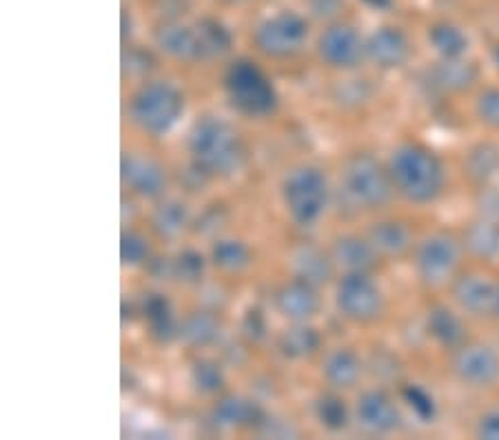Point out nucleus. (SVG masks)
Masks as SVG:
<instances>
[{"label":"nucleus","mask_w":499,"mask_h":440,"mask_svg":"<svg viewBox=\"0 0 499 440\" xmlns=\"http://www.w3.org/2000/svg\"><path fill=\"white\" fill-rule=\"evenodd\" d=\"M368 241L384 258H404L413 250V232L402 220H380L371 225Z\"/></svg>","instance_id":"20"},{"label":"nucleus","mask_w":499,"mask_h":440,"mask_svg":"<svg viewBox=\"0 0 499 440\" xmlns=\"http://www.w3.org/2000/svg\"><path fill=\"white\" fill-rule=\"evenodd\" d=\"M151 225L158 236L176 238L189 225V209L180 200H162L151 214Z\"/></svg>","instance_id":"33"},{"label":"nucleus","mask_w":499,"mask_h":440,"mask_svg":"<svg viewBox=\"0 0 499 440\" xmlns=\"http://www.w3.org/2000/svg\"><path fill=\"white\" fill-rule=\"evenodd\" d=\"M464 250L479 261L493 262L499 258V220L477 216L464 229Z\"/></svg>","instance_id":"24"},{"label":"nucleus","mask_w":499,"mask_h":440,"mask_svg":"<svg viewBox=\"0 0 499 440\" xmlns=\"http://www.w3.org/2000/svg\"><path fill=\"white\" fill-rule=\"evenodd\" d=\"M475 114L484 125L499 132V87H486L477 94Z\"/></svg>","instance_id":"39"},{"label":"nucleus","mask_w":499,"mask_h":440,"mask_svg":"<svg viewBox=\"0 0 499 440\" xmlns=\"http://www.w3.org/2000/svg\"><path fill=\"white\" fill-rule=\"evenodd\" d=\"M156 45L176 60H185V63L203 60L200 59L198 33L194 27H186L177 21L160 23V27L156 30Z\"/></svg>","instance_id":"17"},{"label":"nucleus","mask_w":499,"mask_h":440,"mask_svg":"<svg viewBox=\"0 0 499 440\" xmlns=\"http://www.w3.org/2000/svg\"><path fill=\"white\" fill-rule=\"evenodd\" d=\"M335 305L347 320L367 325L382 316L384 296L368 271H347L335 289Z\"/></svg>","instance_id":"9"},{"label":"nucleus","mask_w":499,"mask_h":440,"mask_svg":"<svg viewBox=\"0 0 499 440\" xmlns=\"http://www.w3.org/2000/svg\"><path fill=\"white\" fill-rule=\"evenodd\" d=\"M367 59L384 71L400 69L411 59V41L400 27H380L367 38Z\"/></svg>","instance_id":"13"},{"label":"nucleus","mask_w":499,"mask_h":440,"mask_svg":"<svg viewBox=\"0 0 499 440\" xmlns=\"http://www.w3.org/2000/svg\"><path fill=\"white\" fill-rule=\"evenodd\" d=\"M242 332L244 336H249L251 341H262L267 336V318L265 314L258 307L249 309L247 316L242 320Z\"/></svg>","instance_id":"43"},{"label":"nucleus","mask_w":499,"mask_h":440,"mask_svg":"<svg viewBox=\"0 0 499 440\" xmlns=\"http://www.w3.org/2000/svg\"><path fill=\"white\" fill-rule=\"evenodd\" d=\"M222 3H242V0H222Z\"/></svg>","instance_id":"49"},{"label":"nucleus","mask_w":499,"mask_h":440,"mask_svg":"<svg viewBox=\"0 0 499 440\" xmlns=\"http://www.w3.org/2000/svg\"><path fill=\"white\" fill-rule=\"evenodd\" d=\"M426 329L431 338L444 349H459L467 343V325L453 309L435 305L426 316Z\"/></svg>","instance_id":"22"},{"label":"nucleus","mask_w":499,"mask_h":440,"mask_svg":"<svg viewBox=\"0 0 499 440\" xmlns=\"http://www.w3.org/2000/svg\"><path fill=\"white\" fill-rule=\"evenodd\" d=\"M475 434H477L479 438L499 440V409H491L486 411V414L479 416Z\"/></svg>","instance_id":"44"},{"label":"nucleus","mask_w":499,"mask_h":440,"mask_svg":"<svg viewBox=\"0 0 499 440\" xmlns=\"http://www.w3.org/2000/svg\"><path fill=\"white\" fill-rule=\"evenodd\" d=\"M333 256H326L322 250L313 245H302L291 253V267L295 276L306 279L313 285H322L333 276Z\"/></svg>","instance_id":"26"},{"label":"nucleus","mask_w":499,"mask_h":440,"mask_svg":"<svg viewBox=\"0 0 499 440\" xmlns=\"http://www.w3.org/2000/svg\"><path fill=\"white\" fill-rule=\"evenodd\" d=\"M142 314L149 325V332L160 343H169L180 336V325H177L174 307L169 298L162 294H147L142 298Z\"/></svg>","instance_id":"23"},{"label":"nucleus","mask_w":499,"mask_h":440,"mask_svg":"<svg viewBox=\"0 0 499 440\" xmlns=\"http://www.w3.org/2000/svg\"><path fill=\"white\" fill-rule=\"evenodd\" d=\"M211 261L227 274H240L251 265L253 253L251 247L240 238H218L211 247Z\"/></svg>","instance_id":"28"},{"label":"nucleus","mask_w":499,"mask_h":440,"mask_svg":"<svg viewBox=\"0 0 499 440\" xmlns=\"http://www.w3.org/2000/svg\"><path fill=\"white\" fill-rule=\"evenodd\" d=\"M402 400L413 409V414L422 420V423H431L438 414V405L435 399L424 390L422 385H404L402 387Z\"/></svg>","instance_id":"37"},{"label":"nucleus","mask_w":499,"mask_h":440,"mask_svg":"<svg viewBox=\"0 0 499 440\" xmlns=\"http://www.w3.org/2000/svg\"><path fill=\"white\" fill-rule=\"evenodd\" d=\"M213 418L220 427L249 429L265 423V409L244 396H227L213 409Z\"/></svg>","instance_id":"19"},{"label":"nucleus","mask_w":499,"mask_h":440,"mask_svg":"<svg viewBox=\"0 0 499 440\" xmlns=\"http://www.w3.org/2000/svg\"><path fill=\"white\" fill-rule=\"evenodd\" d=\"M450 291H453V298L459 305V309L468 316H475V318L495 316L497 285L491 283L486 276L473 274V271L458 276Z\"/></svg>","instance_id":"12"},{"label":"nucleus","mask_w":499,"mask_h":440,"mask_svg":"<svg viewBox=\"0 0 499 440\" xmlns=\"http://www.w3.org/2000/svg\"><path fill=\"white\" fill-rule=\"evenodd\" d=\"M313 414L329 432H342L349 427V408L338 394H322L315 399Z\"/></svg>","instance_id":"34"},{"label":"nucleus","mask_w":499,"mask_h":440,"mask_svg":"<svg viewBox=\"0 0 499 440\" xmlns=\"http://www.w3.org/2000/svg\"><path fill=\"white\" fill-rule=\"evenodd\" d=\"M276 307L289 320L306 323V320L313 318V316L320 312L318 285L295 276L294 280H289V283H285L277 289Z\"/></svg>","instance_id":"16"},{"label":"nucleus","mask_w":499,"mask_h":440,"mask_svg":"<svg viewBox=\"0 0 499 440\" xmlns=\"http://www.w3.org/2000/svg\"><path fill=\"white\" fill-rule=\"evenodd\" d=\"M333 261L342 265L347 271H368L371 274L373 267L377 265V253L373 243L367 238H359L355 234H344L338 236L333 243Z\"/></svg>","instance_id":"18"},{"label":"nucleus","mask_w":499,"mask_h":440,"mask_svg":"<svg viewBox=\"0 0 499 440\" xmlns=\"http://www.w3.org/2000/svg\"><path fill=\"white\" fill-rule=\"evenodd\" d=\"M477 214L482 218L499 220V189L491 188V185H486V188H479Z\"/></svg>","instance_id":"40"},{"label":"nucleus","mask_w":499,"mask_h":440,"mask_svg":"<svg viewBox=\"0 0 499 440\" xmlns=\"http://www.w3.org/2000/svg\"><path fill=\"white\" fill-rule=\"evenodd\" d=\"M120 170H122V183L133 194L142 196V198H158L165 194L167 174L160 162H156L153 158L124 154Z\"/></svg>","instance_id":"14"},{"label":"nucleus","mask_w":499,"mask_h":440,"mask_svg":"<svg viewBox=\"0 0 499 440\" xmlns=\"http://www.w3.org/2000/svg\"><path fill=\"white\" fill-rule=\"evenodd\" d=\"M185 114V96L174 83L149 80L133 94L129 105V116L133 125L149 136H165L180 123Z\"/></svg>","instance_id":"4"},{"label":"nucleus","mask_w":499,"mask_h":440,"mask_svg":"<svg viewBox=\"0 0 499 440\" xmlns=\"http://www.w3.org/2000/svg\"><path fill=\"white\" fill-rule=\"evenodd\" d=\"M342 189L355 207L367 212L384 209L395 194L388 167L371 154H353L344 162Z\"/></svg>","instance_id":"6"},{"label":"nucleus","mask_w":499,"mask_h":440,"mask_svg":"<svg viewBox=\"0 0 499 440\" xmlns=\"http://www.w3.org/2000/svg\"><path fill=\"white\" fill-rule=\"evenodd\" d=\"M306 3H309L311 14L322 21L335 18L344 9V0H306Z\"/></svg>","instance_id":"45"},{"label":"nucleus","mask_w":499,"mask_h":440,"mask_svg":"<svg viewBox=\"0 0 499 440\" xmlns=\"http://www.w3.org/2000/svg\"><path fill=\"white\" fill-rule=\"evenodd\" d=\"M464 174L477 188H486L499 176V147L495 142H477L464 158Z\"/></svg>","instance_id":"25"},{"label":"nucleus","mask_w":499,"mask_h":440,"mask_svg":"<svg viewBox=\"0 0 499 440\" xmlns=\"http://www.w3.org/2000/svg\"><path fill=\"white\" fill-rule=\"evenodd\" d=\"M393 185L413 205H431L444 194L446 167L441 158L422 142H402L388 158Z\"/></svg>","instance_id":"1"},{"label":"nucleus","mask_w":499,"mask_h":440,"mask_svg":"<svg viewBox=\"0 0 499 440\" xmlns=\"http://www.w3.org/2000/svg\"><path fill=\"white\" fill-rule=\"evenodd\" d=\"M464 243L453 234H429L415 250V271L426 287L453 283L462 262Z\"/></svg>","instance_id":"7"},{"label":"nucleus","mask_w":499,"mask_h":440,"mask_svg":"<svg viewBox=\"0 0 499 440\" xmlns=\"http://www.w3.org/2000/svg\"><path fill=\"white\" fill-rule=\"evenodd\" d=\"M320 343H322V338H320L318 329L306 323H295L294 327L282 334L280 341H277V347H280V352L286 358L300 361V358H306L318 352Z\"/></svg>","instance_id":"30"},{"label":"nucleus","mask_w":499,"mask_h":440,"mask_svg":"<svg viewBox=\"0 0 499 440\" xmlns=\"http://www.w3.org/2000/svg\"><path fill=\"white\" fill-rule=\"evenodd\" d=\"M491 56H493V63H495V67H497V71H499V42H495V45H493V50H491Z\"/></svg>","instance_id":"47"},{"label":"nucleus","mask_w":499,"mask_h":440,"mask_svg":"<svg viewBox=\"0 0 499 440\" xmlns=\"http://www.w3.org/2000/svg\"><path fill=\"white\" fill-rule=\"evenodd\" d=\"M122 63H124V71H129L132 76H142V74H147L149 69H153L151 54H149V51H145V50L124 51Z\"/></svg>","instance_id":"41"},{"label":"nucleus","mask_w":499,"mask_h":440,"mask_svg":"<svg viewBox=\"0 0 499 440\" xmlns=\"http://www.w3.org/2000/svg\"><path fill=\"white\" fill-rule=\"evenodd\" d=\"M429 42L441 60L464 59L468 51V36L453 23H435L429 30Z\"/></svg>","instance_id":"29"},{"label":"nucleus","mask_w":499,"mask_h":440,"mask_svg":"<svg viewBox=\"0 0 499 440\" xmlns=\"http://www.w3.org/2000/svg\"><path fill=\"white\" fill-rule=\"evenodd\" d=\"M186 147H189L191 162L198 165L211 179L235 176L242 171L247 162V151L240 141V133L224 118L218 116L198 118L186 138Z\"/></svg>","instance_id":"2"},{"label":"nucleus","mask_w":499,"mask_h":440,"mask_svg":"<svg viewBox=\"0 0 499 440\" xmlns=\"http://www.w3.org/2000/svg\"><path fill=\"white\" fill-rule=\"evenodd\" d=\"M329 196V180L320 167H295L282 180V203L291 220L300 227H311L324 216Z\"/></svg>","instance_id":"5"},{"label":"nucleus","mask_w":499,"mask_h":440,"mask_svg":"<svg viewBox=\"0 0 499 440\" xmlns=\"http://www.w3.org/2000/svg\"><path fill=\"white\" fill-rule=\"evenodd\" d=\"M224 94L229 105L249 118L271 116L277 107V92L271 78L253 60H233L224 71Z\"/></svg>","instance_id":"3"},{"label":"nucleus","mask_w":499,"mask_h":440,"mask_svg":"<svg viewBox=\"0 0 499 440\" xmlns=\"http://www.w3.org/2000/svg\"><path fill=\"white\" fill-rule=\"evenodd\" d=\"M453 374L473 390H488L499 382V353L491 345L473 343L455 349Z\"/></svg>","instance_id":"10"},{"label":"nucleus","mask_w":499,"mask_h":440,"mask_svg":"<svg viewBox=\"0 0 499 440\" xmlns=\"http://www.w3.org/2000/svg\"><path fill=\"white\" fill-rule=\"evenodd\" d=\"M306 38H309V21L291 9H282L265 18L253 32V42L268 59H291L300 54Z\"/></svg>","instance_id":"8"},{"label":"nucleus","mask_w":499,"mask_h":440,"mask_svg":"<svg viewBox=\"0 0 499 440\" xmlns=\"http://www.w3.org/2000/svg\"><path fill=\"white\" fill-rule=\"evenodd\" d=\"M204 274V258L203 253L195 250H185L176 256V261L171 262V276L182 283H198Z\"/></svg>","instance_id":"36"},{"label":"nucleus","mask_w":499,"mask_h":440,"mask_svg":"<svg viewBox=\"0 0 499 440\" xmlns=\"http://www.w3.org/2000/svg\"><path fill=\"white\" fill-rule=\"evenodd\" d=\"M359 425L373 434H391L402 425V414L397 409L395 400L384 390H368L358 399Z\"/></svg>","instance_id":"15"},{"label":"nucleus","mask_w":499,"mask_h":440,"mask_svg":"<svg viewBox=\"0 0 499 440\" xmlns=\"http://www.w3.org/2000/svg\"><path fill=\"white\" fill-rule=\"evenodd\" d=\"M220 323L213 314L194 312L180 325V338L191 347H209L218 341Z\"/></svg>","instance_id":"32"},{"label":"nucleus","mask_w":499,"mask_h":440,"mask_svg":"<svg viewBox=\"0 0 499 440\" xmlns=\"http://www.w3.org/2000/svg\"><path fill=\"white\" fill-rule=\"evenodd\" d=\"M364 365L359 361L358 353L349 347L333 349L329 356L324 358L322 374L331 387L335 390H351L362 378Z\"/></svg>","instance_id":"21"},{"label":"nucleus","mask_w":499,"mask_h":440,"mask_svg":"<svg viewBox=\"0 0 499 440\" xmlns=\"http://www.w3.org/2000/svg\"><path fill=\"white\" fill-rule=\"evenodd\" d=\"M151 250H149V243L142 234L138 232H124L122 243H120V258H122V265L138 267L142 262L149 261Z\"/></svg>","instance_id":"38"},{"label":"nucleus","mask_w":499,"mask_h":440,"mask_svg":"<svg viewBox=\"0 0 499 440\" xmlns=\"http://www.w3.org/2000/svg\"><path fill=\"white\" fill-rule=\"evenodd\" d=\"M431 76H433L435 87L444 89V92H464L477 78V69H475V65L464 63V59L441 60L431 71Z\"/></svg>","instance_id":"31"},{"label":"nucleus","mask_w":499,"mask_h":440,"mask_svg":"<svg viewBox=\"0 0 499 440\" xmlns=\"http://www.w3.org/2000/svg\"><path fill=\"white\" fill-rule=\"evenodd\" d=\"M495 316L499 318V285H497V303H495Z\"/></svg>","instance_id":"48"},{"label":"nucleus","mask_w":499,"mask_h":440,"mask_svg":"<svg viewBox=\"0 0 499 440\" xmlns=\"http://www.w3.org/2000/svg\"><path fill=\"white\" fill-rule=\"evenodd\" d=\"M318 54L329 67L335 69H353L367 56V42L358 30L347 23H333L320 33Z\"/></svg>","instance_id":"11"},{"label":"nucleus","mask_w":499,"mask_h":440,"mask_svg":"<svg viewBox=\"0 0 499 440\" xmlns=\"http://www.w3.org/2000/svg\"><path fill=\"white\" fill-rule=\"evenodd\" d=\"M340 98L344 105H359L371 98V87L367 80H347L340 85Z\"/></svg>","instance_id":"42"},{"label":"nucleus","mask_w":499,"mask_h":440,"mask_svg":"<svg viewBox=\"0 0 499 440\" xmlns=\"http://www.w3.org/2000/svg\"><path fill=\"white\" fill-rule=\"evenodd\" d=\"M367 7L376 9V12H388V9L395 7V0H362Z\"/></svg>","instance_id":"46"},{"label":"nucleus","mask_w":499,"mask_h":440,"mask_svg":"<svg viewBox=\"0 0 499 440\" xmlns=\"http://www.w3.org/2000/svg\"><path fill=\"white\" fill-rule=\"evenodd\" d=\"M191 382L200 394H218L224 387L222 367L209 358H200L191 365Z\"/></svg>","instance_id":"35"},{"label":"nucleus","mask_w":499,"mask_h":440,"mask_svg":"<svg viewBox=\"0 0 499 440\" xmlns=\"http://www.w3.org/2000/svg\"><path fill=\"white\" fill-rule=\"evenodd\" d=\"M195 33H198L200 42V59L211 60L218 59V56L227 54L233 45V33L227 30L224 23H220L218 18L203 16L195 21L194 25Z\"/></svg>","instance_id":"27"}]
</instances>
